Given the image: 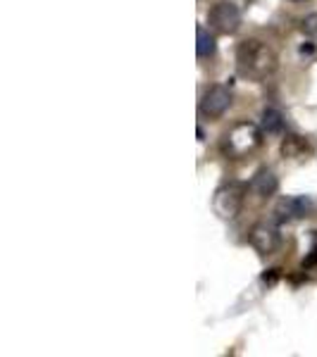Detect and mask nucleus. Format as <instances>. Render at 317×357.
<instances>
[{"mask_svg":"<svg viewBox=\"0 0 317 357\" xmlns=\"http://www.w3.org/2000/svg\"><path fill=\"white\" fill-rule=\"evenodd\" d=\"M249 188L258 195V198H272V195L279 191V178H277L272 169L263 167V169H258L256 176L251 178Z\"/></svg>","mask_w":317,"mask_h":357,"instance_id":"8","label":"nucleus"},{"mask_svg":"<svg viewBox=\"0 0 317 357\" xmlns=\"http://www.w3.org/2000/svg\"><path fill=\"white\" fill-rule=\"evenodd\" d=\"M196 53H198V57H212L215 55V36L210 33V29L205 26H198L196 29Z\"/></svg>","mask_w":317,"mask_h":357,"instance_id":"11","label":"nucleus"},{"mask_svg":"<svg viewBox=\"0 0 317 357\" xmlns=\"http://www.w3.org/2000/svg\"><path fill=\"white\" fill-rule=\"evenodd\" d=\"M301 31H303V36L315 38V41H317V13H310V15L303 17V20H301Z\"/></svg>","mask_w":317,"mask_h":357,"instance_id":"12","label":"nucleus"},{"mask_svg":"<svg viewBox=\"0 0 317 357\" xmlns=\"http://www.w3.org/2000/svg\"><path fill=\"white\" fill-rule=\"evenodd\" d=\"M263 143V129L258 124L241 119L236 122L227 134L222 136V153L229 160H244L251 153H256Z\"/></svg>","mask_w":317,"mask_h":357,"instance_id":"2","label":"nucleus"},{"mask_svg":"<svg viewBox=\"0 0 317 357\" xmlns=\"http://www.w3.org/2000/svg\"><path fill=\"white\" fill-rule=\"evenodd\" d=\"M229 107H232V89L224 84H212L200 98L198 110L207 119H220Z\"/></svg>","mask_w":317,"mask_h":357,"instance_id":"5","label":"nucleus"},{"mask_svg":"<svg viewBox=\"0 0 317 357\" xmlns=\"http://www.w3.org/2000/svg\"><path fill=\"white\" fill-rule=\"evenodd\" d=\"M310 198L298 195V198H281L274 207V220L277 222H291V220H301L310 212Z\"/></svg>","mask_w":317,"mask_h":357,"instance_id":"7","label":"nucleus"},{"mask_svg":"<svg viewBox=\"0 0 317 357\" xmlns=\"http://www.w3.org/2000/svg\"><path fill=\"white\" fill-rule=\"evenodd\" d=\"M249 243L253 245V250L260 252V255H272V252L279 250L281 236L272 224H256L249 234Z\"/></svg>","mask_w":317,"mask_h":357,"instance_id":"6","label":"nucleus"},{"mask_svg":"<svg viewBox=\"0 0 317 357\" xmlns=\"http://www.w3.org/2000/svg\"><path fill=\"white\" fill-rule=\"evenodd\" d=\"M263 131L270 136L284 134V114L274 107H265L263 110Z\"/></svg>","mask_w":317,"mask_h":357,"instance_id":"10","label":"nucleus"},{"mask_svg":"<svg viewBox=\"0 0 317 357\" xmlns=\"http://www.w3.org/2000/svg\"><path fill=\"white\" fill-rule=\"evenodd\" d=\"M279 67L277 53L258 38H246L236 48V72L251 82H265Z\"/></svg>","mask_w":317,"mask_h":357,"instance_id":"1","label":"nucleus"},{"mask_svg":"<svg viewBox=\"0 0 317 357\" xmlns=\"http://www.w3.org/2000/svg\"><path fill=\"white\" fill-rule=\"evenodd\" d=\"M277 279H279V269H270V274H263L265 284H274Z\"/></svg>","mask_w":317,"mask_h":357,"instance_id":"13","label":"nucleus"},{"mask_svg":"<svg viewBox=\"0 0 317 357\" xmlns=\"http://www.w3.org/2000/svg\"><path fill=\"white\" fill-rule=\"evenodd\" d=\"M310 153H313V148H310V143L305 141L303 136L289 134L281 141V155L289 160H303V158H308Z\"/></svg>","mask_w":317,"mask_h":357,"instance_id":"9","label":"nucleus"},{"mask_svg":"<svg viewBox=\"0 0 317 357\" xmlns=\"http://www.w3.org/2000/svg\"><path fill=\"white\" fill-rule=\"evenodd\" d=\"M207 24H210V29L215 33H224V36L236 33L241 26V10L236 8L234 3H229V0H222V3L210 8V13H207Z\"/></svg>","mask_w":317,"mask_h":357,"instance_id":"4","label":"nucleus"},{"mask_svg":"<svg viewBox=\"0 0 317 357\" xmlns=\"http://www.w3.org/2000/svg\"><path fill=\"white\" fill-rule=\"evenodd\" d=\"M291 3H305V0H291Z\"/></svg>","mask_w":317,"mask_h":357,"instance_id":"14","label":"nucleus"},{"mask_svg":"<svg viewBox=\"0 0 317 357\" xmlns=\"http://www.w3.org/2000/svg\"><path fill=\"white\" fill-rule=\"evenodd\" d=\"M244 198H246V188L236 181H229L220 186L212 195V210L220 220H234L236 215L244 207Z\"/></svg>","mask_w":317,"mask_h":357,"instance_id":"3","label":"nucleus"}]
</instances>
